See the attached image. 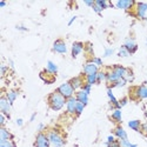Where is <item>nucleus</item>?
<instances>
[{
  "label": "nucleus",
  "mask_w": 147,
  "mask_h": 147,
  "mask_svg": "<svg viewBox=\"0 0 147 147\" xmlns=\"http://www.w3.org/2000/svg\"><path fill=\"white\" fill-rule=\"evenodd\" d=\"M77 104L78 100L76 96H72L69 99L66 100V109H67V113L69 114H76V108H77Z\"/></svg>",
  "instance_id": "13"
},
{
  "label": "nucleus",
  "mask_w": 147,
  "mask_h": 147,
  "mask_svg": "<svg viewBox=\"0 0 147 147\" xmlns=\"http://www.w3.org/2000/svg\"><path fill=\"white\" fill-rule=\"evenodd\" d=\"M61 95H64L66 99H69V98H72V96H74V94H76V91H74V88L72 87V85L69 84V81L68 82H64V84H61L60 86L58 87V90H57Z\"/></svg>",
  "instance_id": "3"
},
{
  "label": "nucleus",
  "mask_w": 147,
  "mask_h": 147,
  "mask_svg": "<svg viewBox=\"0 0 147 147\" xmlns=\"http://www.w3.org/2000/svg\"><path fill=\"white\" fill-rule=\"evenodd\" d=\"M76 20H77V17H76V16H74V17H72V18L69 19V21H68V26H71V25H72V24H73V22H74Z\"/></svg>",
  "instance_id": "46"
},
{
  "label": "nucleus",
  "mask_w": 147,
  "mask_h": 147,
  "mask_svg": "<svg viewBox=\"0 0 147 147\" xmlns=\"http://www.w3.org/2000/svg\"><path fill=\"white\" fill-rule=\"evenodd\" d=\"M6 6V3L5 1H1V3H0V7H5Z\"/></svg>",
  "instance_id": "51"
},
{
  "label": "nucleus",
  "mask_w": 147,
  "mask_h": 147,
  "mask_svg": "<svg viewBox=\"0 0 147 147\" xmlns=\"http://www.w3.org/2000/svg\"><path fill=\"white\" fill-rule=\"evenodd\" d=\"M112 119L114 121H117V122H121L122 115H121V111H120V109H117V108L114 109L113 113H112Z\"/></svg>",
  "instance_id": "25"
},
{
  "label": "nucleus",
  "mask_w": 147,
  "mask_h": 147,
  "mask_svg": "<svg viewBox=\"0 0 147 147\" xmlns=\"http://www.w3.org/2000/svg\"><path fill=\"white\" fill-rule=\"evenodd\" d=\"M9 66H11V68H12V69L14 68V63H13L12 60H9Z\"/></svg>",
  "instance_id": "50"
},
{
  "label": "nucleus",
  "mask_w": 147,
  "mask_h": 147,
  "mask_svg": "<svg viewBox=\"0 0 147 147\" xmlns=\"http://www.w3.org/2000/svg\"><path fill=\"white\" fill-rule=\"evenodd\" d=\"M84 74L85 76H91V74H96L98 72H99V67H98L96 65H94L93 63H91V61H88L87 64L84 65Z\"/></svg>",
  "instance_id": "10"
},
{
  "label": "nucleus",
  "mask_w": 147,
  "mask_h": 147,
  "mask_svg": "<svg viewBox=\"0 0 147 147\" xmlns=\"http://www.w3.org/2000/svg\"><path fill=\"white\" fill-rule=\"evenodd\" d=\"M47 137L50 139V142L53 147H63L65 145V139L61 137V134L55 129H52L48 132Z\"/></svg>",
  "instance_id": "2"
},
{
  "label": "nucleus",
  "mask_w": 147,
  "mask_h": 147,
  "mask_svg": "<svg viewBox=\"0 0 147 147\" xmlns=\"http://www.w3.org/2000/svg\"><path fill=\"white\" fill-rule=\"evenodd\" d=\"M136 14L139 19L147 20V4L146 3H137L136 5Z\"/></svg>",
  "instance_id": "6"
},
{
  "label": "nucleus",
  "mask_w": 147,
  "mask_h": 147,
  "mask_svg": "<svg viewBox=\"0 0 147 147\" xmlns=\"http://www.w3.org/2000/svg\"><path fill=\"white\" fill-rule=\"evenodd\" d=\"M136 5H137V3L133 1V0H118L114 6L117 8H119V9L129 11V9H132Z\"/></svg>",
  "instance_id": "7"
},
{
  "label": "nucleus",
  "mask_w": 147,
  "mask_h": 147,
  "mask_svg": "<svg viewBox=\"0 0 147 147\" xmlns=\"http://www.w3.org/2000/svg\"><path fill=\"white\" fill-rule=\"evenodd\" d=\"M88 95H90V94H87L86 92L82 91V90L77 91V92H76V94H74V96L77 98V100H78L79 102H82L85 106H86V105L88 104Z\"/></svg>",
  "instance_id": "14"
},
{
  "label": "nucleus",
  "mask_w": 147,
  "mask_h": 147,
  "mask_svg": "<svg viewBox=\"0 0 147 147\" xmlns=\"http://www.w3.org/2000/svg\"><path fill=\"white\" fill-rule=\"evenodd\" d=\"M141 126H142V124H141L140 120H131V121H128V127L131 129H133V131H136V132L141 133Z\"/></svg>",
  "instance_id": "21"
},
{
  "label": "nucleus",
  "mask_w": 147,
  "mask_h": 147,
  "mask_svg": "<svg viewBox=\"0 0 147 147\" xmlns=\"http://www.w3.org/2000/svg\"><path fill=\"white\" fill-rule=\"evenodd\" d=\"M84 108H85V105H84L82 102H79V101H78L77 108H76V115H80V114L82 113V111H84Z\"/></svg>",
  "instance_id": "31"
},
{
  "label": "nucleus",
  "mask_w": 147,
  "mask_h": 147,
  "mask_svg": "<svg viewBox=\"0 0 147 147\" xmlns=\"http://www.w3.org/2000/svg\"><path fill=\"white\" fill-rule=\"evenodd\" d=\"M96 79H98V84L105 81L107 79V73L106 72H102V71H99V72L96 73Z\"/></svg>",
  "instance_id": "29"
},
{
  "label": "nucleus",
  "mask_w": 147,
  "mask_h": 147,
  "mask_svg": "<svg viewBox=\"0 0 147 147\" xmlns=\"http://www.w3.org/2000/svg\"><path fill=\"white\" fill-rule=\"evenodd\" d=\"M84 3L86 6H90V7H93L94 4H95V0H84Z\"/></svg>",
  "instance_id": "39"
},
{
  "label": "nucleus",
  "mask_w": 147,
  "mask_h": 147,
  "mask_svg": "<svg viewBox=\"0 0 147 147\" xmlns=\"http://www.w3.org/2000/svg\"><path fill=\"white\" fill-rule=\"evenodd\" d=\"M119 105H120L121 107L126 106V105H127V99H126V98H124V99H121V100L119 101Z\"/></svg>",
  "instance_id": "43"
},
{
  "label": "nucleus",
  "mask_w": 147,
  "mask_h": 147,
  "mask_svg": "<svg viewBox=\"0 0 147 147\" xmlns=\"http://www.w3.org/2000/svg\"><path fill=\"white\" fill-rule=\"evenodd\" d=\"M134 96L139 100L147 99V86L146 85H140V86L134 88Z\"/></svg>",
  "instance_id": "9"
},
{
  "label": "nucleus",
  "mask_w": 147,
  "mask_h": 147,
  "mask_svg": "<svg viewBox=\"0 0 147 147\" xmlns=\"http://www.w3.org/2000/svg\"><path fill=\"white\" fill-rule=\"evenodd\" d=\"M85 51H86L87 54H93V45L91 42H87V44H85Z\"/></svg>",
  "instance_id": "33"
},
{
  "label": "nucleus",
  "mask_w": 147,
  "mask_h": 147,
  "mask_svg": "<svg viewBox=\"0 0 147 147\" xmlns=\"http://www.w3.org/2000/svg\"><path fill=\"white\" fill-rule=\"evenodd\" d=\"M13 144L12 140H0V147H13Z\"/></svg>",
  "instance_id": "32"
},
{
  "label": "nucleus",
  "mask_w": 147,
  "mask_h": 147,
  "mask_svg": "<svg viewBox=\"0 0 147 147\" xmlns=\"http://www.w3.org/2000/svg\"><path fill=\"white\" fill-rule=\"evenodd\" d=\"M35 117H36V113H33V114H32V117H31V119H30V121H34Z\"/></svg>",
  "instance_id": "49"
},
{
  "label": "nucleus",
  "mask_w": 147,
  "mask_h": 147,
  "mask_svg": "<svg viewBox=\"0 0 147 147\" xmlns=\"http://www.w3.org/2000/svg\"><path fill=\"white\" fill-rule=\"evenodd\" d=\"M107 95H108V99H109V101H111V104L117 108V109H120L121 108V106L119 105V101H118V99L114 96V94H113V91H112V88H107Z\"/></svg>",
  "instance_id": "20"
},
{
  "label": "nucleus",
  "mask_w": 147,
  "mask_h": 147,
  "mask_svg": "<svg viewBox=\"0 0 147 147\" xmlns=\"http://www.w3.org/2000/svg\"><path fill=\"white\" fill-rule=\"evenodd\" d=\"M145 85H147V81H145Z\"/></svg>",
  "instance_id": "55"
},
{
  "label": "nucleus",
  "mask_w": 147,
  "mask_h": 147,
  "mask_svg": "<svg viewBox=\"0 0 147 147\" xmlns=\"http://www.w3.org/2000/svg\"><path fill=\"white\" fill-rule=\"evenodd\" d=\"M17 125H18V126H22V125H24V120L20 119V118L17 119Z\"/></svg>",
  "instance_id": "47"
},
{
  "label": "nucleus",
  "mask_w": 147,
  "mask_h": 147,
  "mask_svg": "<svg viewBox=\"0 0 147 147\" xmlns=\"http://www.w3.org/2000/svg\"><path fill=\"white\" fill-rule=\"evenodd\" d=\"M69 84L72 85V87L74 88V91L77 92V91H79V90L82 88V86H84V80H82L81 77H74V78H72V79L69 80Z\"/></svg>",
  "instance_id": "15"
},
{
  "label": "nucleus",
  "mask_w": 147,
  "mask_h": 147,
  "mask_svg": "<svg viewBox=\"0 0 147 147\" xmlns=\"http://www.w3.org/2000/svg\"><path fill=\"white\" fill-rule=\"evenodd\" d=\"M86 82L90 84L91 86L98 84V79H96V74H91V76H86Z\"/></svg>",
  "instance_id": "28"
},
{
  "label": "nucleus",
  "mask_w": 147,
  "mask_h": 147,
  "mask_svg": "<svg viewBox=\"0 0 147 147\" xmlns=\"http://www.w3.org/2000/svg\"><path fill=\"white\" fill-rule=\"evenodd\" d=\"M146 133L147 134V124H142V126H141V133Z\"/></svg>",
  "instance_id": "45"
},
{
  "label": "nucleus",
  "mask_w": 147,
  "mask_h": 147,
  "mask_svg": "<svg viewBox=\"0 0 147 147\" xmlns=\"http://www.w3.org/2000/svg\"><path fill=\"white\" fill-rule=\"evenodd\" d=\"M18 96H19V91H17V90H11V91L7 93V95H6V98L8 99V101L11 102V105L16 101V99H17Z\"/></svg>",
  "instance_id": "24"
},
{
  "label": "nucleus",
  "mask_w": 147,
  "mask_h": 147,
  "mask_svg": "<svg viewBox=\"0 0 147 147\" xmlns=\"http://www.w3.org/2000/svg\"><path fill=\"white\" fill-rule=\"evenodd\" d=\"M126 84H127V80H126V79H120V80H118L115 84H113V85H109L108 88H114V87L120 88V87H124Z\"/></svg>",
  "instance_id": "26"
},
{
  "label": "nucleus",
  "mask_w": 147,
  "mask_h": 147,
  "mask_svg": "<svg viewBox=\"0 0 147 147\" xmlns=\"http://www.w3.org/2000/svg\"><path fill=\"white\" fill-rule=\"evenodd\" d=\"M53 51L59 54H65L67 53V46L63 39H58L53 44Z\"/></svg>",
  "instance_id": "8"
},
{
  "label": "nucleus",
  "mask_w": 147,
  "mask_h": 147,
  "mask_svg": "<svg viewBox=\"0 0 147 147\" xmlns=\"http://www.w3.org/2000/svg\"><path fill=\"white\" fill-rule=\"evenodd\" d=\"M46 71L48 73H51V74L55 76L58 73V66L53 63V61H47V66H46Z\"/></svg>",
  "instance_id": "23"
},
{
  "label": "nucleus",
  "mask_w": 147,
  "mask_h": 147,
  "mask_svg": "<svg viewBox=\"0 0 147 147\" xmlns=\"http://www.w3.org/2000/svg\"><path fill=\"white\" fill-rule=\"evenodd\" d=\"M117 74L121 78V79H125L126 78V76H127V72H128V68H126V67H124V66H121V65H117V66H113V68H112Z\"/></svg>",
  "instance_id": "18"
},
{
  "label": "nucleus",
  "mask_w": 147,
  "mask_h": 147,
  "mask_svg": "<svg viewBox=\"0 0 147 147\" xmlns=\"http://www.w3.org/2000/svg\"><path fill=\"white\" fill-rule=\"evenodd\" d=\"M11 108H12V105L8 101L7 98L6 96H1V98H0V112L4 113L7 119H11V115H9Z\"/></svg>",
  "instance_id": "5"
},
{
  "label": "nucleus",
  "mask_w": 147,
  "mask_h": 147,
  "mask_svg": "<svg viewBox=\"0 0 147 147\" xmlns=\"http://www.w3.org/2000/svg\"><path fill=\"white\" fill-rule=\"evenodd\" d=\"M124 47L126 48V50H127L131 54L136 53V52H137V50H138V45H137L136 40H134V38H127V39L125 40Z\"/></svg>",
  "instance_id": "12"
},
{
  "label": "nucleus",
  "mask_w": 147,
  "mask_h": 147,
  "mask_svg": "<svg viewBox=\"0 0 147 147\" xmlns=\"http://www.w3.org/2000/svg\"><path fill=\"white\" fill-rule=\"evenodd\" d=\"M118 55H119L120 58H128V57L131 55V53L126 50L124 46H121V47L119 48V51H118Z\"/></svg>",
  "instance_id": "27"
},
{
  "label": "nucleus",
  "mask_w": 147,
  "mask_h": 147,
  "mask_svg": "<svg viewBox=\"0 0 147 147\" xmlns=\"http://www.w3.org/2000/svg\"><path fill=\"white\" fill-rule=\"evenodd\" d=\"M34 146L35 147H50L51 142H50V139H48V137H47V134H45L44 132H39L38 134H36Z\"/></svg>",
  "instance_id": "4"
},
{
  "label": "nucleus",
  "mask_w": 147,
  "mask_h": 147,
  "mask_svg": "<svg viewBox=\"0 0 147 147\" xmlns=\"http://www.w3.org/2000/svg\"><path fill=\"white\" fill-rule=\"evenodd\" d=\"M18 31H22V32H27L28 31V28L27 27H25V26H21V25H17V27H16Z\"/></svg>",
  "instance_id": "42"
},
{
  "label": "nucleus",
  "mask_w": 147,
  "mask_h": 147,
  "mask_svg": "<svg viewBox=\"0 0 147 147\" xmlns=\"http://www.w3.org/2000/svg\"><path fill=\"white\" fill-rule=\"evenodd\" d=\"M119 144L121 147H131V145H132L128 139H121V140H119Z\"/></svg>",
  "instance_id": "34"
},
{
  "label": "nucleus",
  "mask_w": 147,
  "mask_h": 147,
  "mask_svg": "<svg viewBox=\"0 0 147 147\" xmlns=\"http://www.w3.org/2000/svg\"><path fill=\"white\" fill-rule=\"evenodd\" d=\"M40 78L44 80L45 84H53L55 81V78L53 74H51V73H48L46 69L40 72Z\"/></svg>",
  "instance_id": "17"
},
{
  "label": "nucleus",
  "mask_w": 147,
  "mask_h": 147,
  "mask_svg": "<svg viewBox=\"0 0 147 147\" xmlns=\"http://www.w3.org/2000/svg\"><path fill=\"white\" fill-rule=\"evenodd\" d=\"M13 147H17V145H16V144H13Z\"/></svg>",
  "instance_id": "54"
},
{
  "label": "nucleus",
  "mask_w": 147,
  "mask_h": 147,
  "mask_svg": "<svg viewBox=\"0 0 147 147\" xmlns=\"http://www.w3.org/2000/svg\"><path fill=\"white\" fill-rule=\"evenodd\" d=\"M91 63H93L94 65H96L98 67H101L102 65H104V63H102V59L101 58H98V57H93L91 60Z\"/></svg>",
  "instance_id": "30"
},
{
  "label": "nucleus",
  "mask_w": 147,
  "mask_h": 147,
  "mask_svg": "<svg viewBox=\"0 0 147 147\" xmlns=\"http://www.w3.org/2000/svg\"><path fill=\"white\" fill-rule=\"evenodd\" d=\"M131 147H138V145H137V144H132Z\"/></svg>",
  "instance_id": "52"
},
{
  "label": "nucleus",
  "mask_w": 147,
  "mask_h": 147,
  "mask_svg": "<svg viewBox=\"0 0 147 147\" xmlns=\"http://www.w3.org/2000/svg\"><path fill=\"white\" fill-rule=\"evenodd\" d=\"M92 8H93V11L95 12V13H98V14H100V13H101V12L104 11V9H102L101 7H99V6H98V5H95V4H94V6H93Z\"/></svg>",
  "instance_id": "38"
},
{
  "label": "nucleus",
  "mask_w": 147,
  "mask_h": 147,
  "mask_svg": "<svg viewBox=\"0 0 147 147\" xmlns=\"http://www.w3.org/2000/svg\"><path fill=\"white\" fill-rule=\"evenodd\" d=\"M145 117H146V118H147V111H146V112H145Z\"/></svg>",
  "instance_id": "53"
},
{
  "label": "nucleus",
  "mask_w": 147,
  "mask_h": 147,
  "mask_svg": "<svg viewBox=\"0 0 147 147\" xmlns=\"http://www.w3.org/2000/svg\"><path fill=\"white\" fill-rule=\"evenodd\" d=\"M121 78L117 74V73L112 69V71H109V72H107V79H106V81L109 84V85H113V84H115L118 80H120Z\"/></svg>",
  "instance_id": "19"
},
{
  "label": "nucleus",
  "mask_w": 147,
  "mask_h": 147,
  "mask_svg": "<svg viewBox=\"0 0 147 147\" xmlns=\"http://www.w3.org/2000/svg\"><path fill=\"white\" fill-rule=\"evenodd\" d=\"M66 98L61 95L58 91L51 93L48 95V105L53 109V111H60L64 106H66Z\"/></svg>",
  "instance_id": "1"
},
{
  "label": "nucleus",
  "mask_w": 147,
  "mask_h": 147,
  "mask_svg": "<svg viewBox=\"0 0 147 147\" xmlns=\"http://www.w3.org/2000/svg\"><path fill=\"white\" fill-rule=\"evenodd\" d=\"M113 133H114V137L118 138L119 140H121V139H128V138H127V133H126V131L122 128V126H120V125H118V126L114 128Z\"/></svg>",
  "instance_id": "16"
},
{
  "label": "nucleus",
  "mask_w": 147,
  "mask_h": 147,
  "mask_svg": "<svg viewBox=\"0 0 147 147\" xmlns=\"http://www.w3.org/2000/svg\"><path fill=\"white\" fill-rule=\"evenodd\" d=\"M12 138H13V136L4 126H1V128H0V140H11Z\"/></svg>",
  "instance_id": "22"
},
{
  "label": "nucleus",
  "mask_w": 147,
  "mask_h": 147,
  "mask_svg": "<svg viewBox=\"0 0 147 147\" xmlns=\"http://www.w3.org/2000/svg\"><path fill=\"white\" fill-rule=\"evenodd\" d=\"M146 42H147V39H146Z\"/></svg>",
  "instance_id": "56"
},
{
  "label": "nucleus",
  "mask_w": 147,
  "mask_h": 147,
  "mask_svg": "<svg viewBox=\"0 0 147 147\" xmlns=\"http://www.w3.org/2000/svg\"><path fill=\"white\" fill-rule=\"evenodd\" d=\"M113 54H114V50H113V48H106L105 52H104V57H105V58L111 57V55H113Z\"/></svg>",
  "instance_id": "35"
},
{
  "label": "nucleus",
  "mask_w": 147,
  "mask_h": 147,
  "mask_svg": "<svg viewBox=\"0 0 147 147\" xmlns=\"http://www.w3.org/2000/svg\"><path fill=\"white\" fill-rule=\"evenodd\" d=\"M5 121H6V115L4 113H0V125L4 126L5 125Z\"/></svg>",
  "instance_id": "41"
},
{
  "label": "nucleus",
  "mask_w": 147,
  "mask_h": 147,
  "mask_svg": "<svg viewBox=\"0 0 147 147\" xmlns=\"http://www.w3.org/2000/svg\"><path fill=\"white\" fill-rule=\"evenodd\" d=\"M85 50V45L81 42V41H76L73 42L72 45V50H71V53H72V58H77L82 51Z\"/></svg>",
  "instance_id": "11"
},
{
  "label": "nucleus",
  "mask_w": 147,
  "mask_h": 147,
  "mask_svg": "<svg viewBox=\"0 0 147 147\" xmlns=\"http://www.w3.org/2000/svg\"><path fill=\"white\" fill-rule=\"evenodd\" d=\"M107 147H121L120 146V144H119V141H115V142H113V144H108V145H106Z\"/></svg>",
  "instance_id": "44"
},
{
  "label": "nucleus",
  "mask_w": 147,
  "mask_h": 147,
  "mask_svg": "<svg viewBox=\"0 0 147 147\" xmlns=\"http://www.w3.org/2000/svg\"><path fill=\"white\" fill-rule=\"evenodd\" d=\"M117 140H115V137L114 136H108L107 137V141H106V145H108V144H113V142H115Z\"/></svg>",
  "instance_id": "37"
},
{
  "label": "nucleus",
  "mask_w": 147,
  "mask_h": 147,
  "mask_svg": "<svg viewBox=\"0 0 147 147\" xmlns=\"http://www.w3.org/2000/svg\"><path fill=\"white\" fill-rule=\"evenodd\" d=\"M7 69H8V67L5 66V65H1V66H0V72H1V77H4V76L6 74Z\"/></svg>",
  "instance_id": "40"
},
{
  "label": "nucleus",
  "mask_w": 147,
  "mask_h": 147,
  "mask_svg": "<svg viewBox=\"0 0 147 147\" xmlns=\"http://www.w3.org/2000/svg\"><path fill=\"white\" fill-rule=\"evenodd\" d=\"M91 88H92V86H91L90 84H87V82H86V84H84V86H82V88H81V90H82V91H85L87 94H90V93H91Z\"/></svg>",
  "instance_id": "36"
},
{
  "label": "nucleus",
  "mask_w": 147,
  "mask_h": 147,
  "mask_svg": "<svg viewBox=\"0 0 147 147\" xmlns=\"http://www.w3.org/2000/svg\"><path fill=\"white\" fill-rule=\"evenodd\" d=\"M44 128H45V125L44 124H39L38 125V132H42Z\"/></svg>",
  "instance_id": "48"
}]
</instances>
